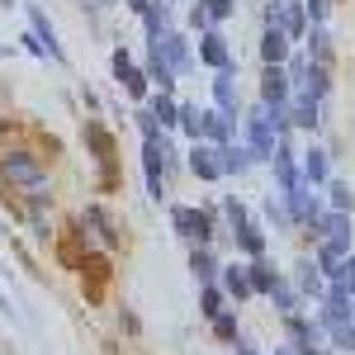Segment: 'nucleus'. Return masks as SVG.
<instances>
[]
</instances>
